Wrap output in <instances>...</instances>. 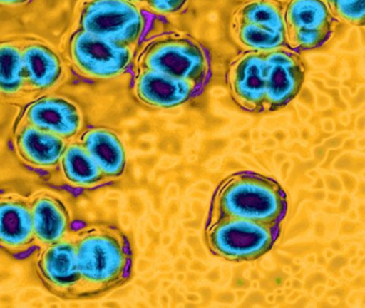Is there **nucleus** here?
<instances>
[{
	"label": "nucleus",
	"mask_w": 365,
	"mask_h": 308,
	"mask_svg": "<svg viewBox=\"0 0 365 308\" xmlns=\"http://www.w3.org/2000/svg\"><path fill=\"white\" fill-rule=\"evenodd\" d=\"M81 297H93L118 288L131 277L133 250L129 237L117 227L93 225L72 231Z\"/></svg>",
	"instance_id": "nucleus-1"
},
{
	"label": "nucleus",
	"mask_w": 365,
	"mask_h": 308,
	"mask_svg": "<svg viewBox=\"0 0 365 308\" xmlns=\"http://www.w3.org/2000/svg\"><path fill=\"white\" fill-rule=\"evenodd\" d=\"M287 195L279 182L252 171H239L223 180L213 195L207 224L221 218L260 222H283Z\"/></svg>",
	"instance_id": "nucleus-2"
},
{
	"label": "nucleus",
	"mask_w": 365,
	"mask_h": 308,
	"mask_svg": "<svg viewBox=\"0 0 365 308\" xmlns=\"http://www.w3.org/2000/svg\"><path fill=\"white\" fill-rule=\"evenodd\" d=\"M282 222H260L243 218H221L207 224L206 240L215 256L228 261L260 258L281 235Z\"/></svg>",
	"instance_id": "nucleus-3"
},
{
	"label": "nucleus",
	"mask_w": 365,
	"mask_h": 308,
	"mask_svg": "<svg viewBox=\"0 0 365 308\" xmlns=\"http://www.w3.org/2000/svg\"><path fill=\"white\" fill-rule=\"evenodd\" d=\"M138 68L157 71L202 88L209 76V58L200 43L185 34H168L149 42L138 58Z\"/></svg>",
	"instance_id": "nucleus-4"
},
{
	"label": "nucleus",
	"mask_w": 365,
	"mask_h": 308,
	"mask_svg": "<svg viewBox=\"0 0 365 308\" xmlns=\"http://www.w3.org/2000/svg\"><path fill=\"white\" fill-rule=\"evenodd\" d=\"M78 30L135 47L145 29L138 4L130 0H85L78 13Z\"/></svg>",
	"instance_id": "nucleus-5"
},
{
	"label": "nucleus",
	"mask_w": 365,
	"mask_h": 308,
	"mask_svg": "<svg viewBox=\"0 0 365 308\" xmlns=\"http://www.w3.org/2000/svg\"><path fill=\"white\" fill-rule=\"evenodd\" d=\"M135 47L119 44L83 30H76L69 42V58L74 68L89 78L112 79L127 71Z\"/></svg>",
	"instance_id": "nucleus-6"
},
{
	"label": "nucleus",
	"mask_w": 365,
	"mask_h": 308,
	"mask_svg": "<svg viewBox=\"0 0 365 308\" xmlns=\"http://www.w3.org/2000/svg\"><path fill=\"white\" fill-rule=\"evenodd\" d=\"M266 98L264 113H272L292 102L302 88L305 68L300 56L289 47L264 53Z\"/></svg>",
	"instance_id": "nucleus-7"
},
{
	"label": "nucleus",
	"mask_w": 365,
	"mask_h": 308,
	"mask_svg": "<svg viewBox=\"0 0 365 308\" xmlns=\"http://www.w3.org/2000/svg\"><path fill=\"white\" fill-rule=\"evenodd\" d=\"M38 275L55 294L66 299L81 297V274L78 271L72 233L51 245L44 246L36 262Z\"/></svg>",
	"instance_id": "nucleus-8"
},
{
	"label": "nucleus",
	"mask_w": 365,
	"mask_h": 308,
	"mask_svg": "<svg viewBox=\"0 0 365 308\" xmlns=\"http://www.w3.org/2000/svg\"><path fill=\"white\" fill-rule=\"evenodd\" d=\"M227 83L235 102L250 113H264L266 56L243 51L230 63Z\"/></svg>",
	"instance_id": "nucleus-9"
},
{
	"label": "nucleus",
	"mask_w": 365,
	"mask_h": 308,
	"mask_svg": "<svg viewBox=\"0 0 365 308\" xmlns=\"http://www.w3.org/2000/svg\"><path fill=\"white\" fill-rule=\"evenodd\" d=\"M21 121L67 141L74 140L83 128L82 111L78 105L57 96H43L31 103Z\"/></svg>",
	"instance_id": "nucleus-10"
},
{
	"label": "nucleus",
	"mask_w": 365,
	"mask_h": 308,
	"mask_svg": "<svg viewBox=\"0 0 365 308\" xmlns=\"http://www.w3.org/2000/svg\"><path fill=\"white\" fill-rule=\"evenodd\" d=\"M37 245L29 198L0 196V246L11 254L22 255Z\"/></svg>",
	"instance_id": "nucleus-11"
},
{
	"label": "nucleus",
	"mask_w": 365,
	"mask_h": 308,
	"mask_svg": "<svg viewBox=\"0 0 365 308\" xmlns=\"http://www.w3.org/2000/svg\"><path fill=\"white\" fill-rule=\"evenodd\" d=\"M21 44L27 93H46L57 87L66 71L59 53L41 41H24Z\"/></svg>",
	"instance_id": "nucleus-12"
},
{
	"label": "nucleus",
	"mask_w": 365,
	"mask_h": 308,
	"mask_svg": "<svg viewBox=\"0 0 365 308\" xmlns=\"http://www.w3.org/2000/svg\"><path fill=\"white\" fill-rule=\"evenodd\" d=\"M200 89L192 81L146 68H138L134 83V92L138 100L158 108H170L183 104Z\"/></svg>",
	"instance_id": "nucleus-13"
},
{
	"label": "nucleus",
	"mask_w": 365,
	"mask_h": 308,
	"mask_svg": "<svg viewBox=\"0 0 365 308\" xmlns=\"http://www.w3.org/2000/svg\"><path fill=\"white\" fill-rule=\"evenodd\" d=\"M34 233L38 245H51L71 235L72 218L67 203L51 192H39L29 198Z\"/></svg>",
	"instance_id": "nucleus-14"
},
{
	"label": "nucleus",
	"mask_w": 365,
	"mask_h": 308,
	"mask_svg": "<svg viewBox=\"0 0 365 308\" xmlns=\"http://www.w3.org/2000/svg\"><path fill=\"white\" fill-rule=\"evenodd\" d=\"M68 143L57 135L22 121L14 135L19 156L27 164L38 168L58 166Z\"/></svg>",
	"instance_id": "nucleus-15"
},
{
	"label": "nucleus",
	"mask_w": 365,
	"mask_h": 308,
	"mask_svg": "<svg viewBox=\"0 0 365 308\" xmlns=\"http://www.w3.org/2000/svg\"><path fill=\"white\" fill-rule=\"evenodd\" d=\"M78 141L110 181L120 179L125 175L127 154L120 136L115 130L91 128L82 134Z\"/></svg>",
	"instance_id": "nucleus-16"
},
{
	"label": "nucleus",
	"mask_w": 365,
	"mask_h": 308,
	"mask_svg": "<svg viewBox=\"0 0 365 308\" xmlns=\"http://www.w3.org/2000/svg\"><path fill=\"white\" fill-rule=\"evenodd\" d=\"M59 167L63 179L78 188H97L110 182L78 140L68 143Z\"/></svg>",
	"instance_id": "nucleus-17"
},
{
	"label": "nucleus",
	"mask_w": 365,
	"mask_h": 308,
	"mask_svg": "<svg viewBox=\"0 0 365 308\" xmlns=\"http://www.w3.org/2000/svg\"><path fill=\"white\" fill-rule=\"evenodd\" d=\"M335 17L324 0H289L285 6L287 30H333Z\"/></svg>",
	"instance_id": "nucleus-18"
},
{
	"label": "nucleus",
	"mask_w": 365,
	"mask_h": 308,
	"mask_svg": "<svg viewBox=\"0 0 365 308\" xmlns=\"http://www.w3.org/2000/svg\"><path fill=\"white\" fill-rule=\"evenodd\" d=\"M27 94L21 42L0 43V96L14 100Z\"/></svg>",
	"instance_id": "nucleus-19"
},
{
	"label": "nucleus",
	"mask_w": 365,
	"mask_h": 308,
	"mask_svg": "<svg viewBox=\"0 0 365 308\" xmlns=\"http://www.w3.org/2000/svg\"><path fill=\"white\" fill-rule=\"evenodd\" d=\"M232 34L237 44L245 51L267 53L288 47L286 34L254 24L232 21Z\"/></svg>",
	"instance_id": "nucleus-20"
},
{
	"label": "nucleus",
	"mask_w": 365,
	"mask_h": 308,
	"mask_svg": "<svg viewBox=\"0 0 365 308\" xmlns=\"http://www.w3.org/2000/svg\"><path fill=\"white\" fill-rule=\"evenodd\" d=\"M232 21L254 24L286 34L285 6L279 0H249L237 9Z\"/></svg>",
	"instance_id": "nucleus-21"
},
{
	"label": "nucleus",
	"mask_w": 365,
	"mask_h": 308,
	"mask_svg": "<svg viewBox=\"0 0 365 308\" xmlns=\"http://www.w3.org/2000/svg\"><path fill=\"white\" fill-rule=\"evenodd\" d=\"M333 34V30H287L286 38L289 48L309 51L326 44Z\"/></svg>",
	"instance_id": "nucleus-22"
},
{
	"label": "nucleus",
	"mask_w": 365,
	"mask_h": 308,
	"mask_svg": "<svg viewBox=\"0 0 365 308\" xmlns=\"http://www.w3.org/2000/svg\"><path fill=\"white\" fill-rule=\"evenodd\" d=\"M329 9L335 19L344 23L364 25L365 0H336Z\"/></svg>",
	"instance_id": "nucleus-23"
},
{
	"label": "nucleus",
	"mask_w": 365,
	"mask_h": 308,
	"mask_svg": "<svg viewBox=\"0 0 365 308\" xmlns=\"http://www.w3.org/2000/svg\"><path fill=\"white\" fill-rule=\"evenodd\" d=\"M189 0H146L140 9L159 15H174L182 11Z\"/></svg>",
	"instance_id": "nucleus-24"
},
{
	"label": "nucleus",
	"mask_w": 365,
	"mask_h": 308,
	"mask_svg": "<svg viewBox=\"0 0 365 308\" xmlns=\"http://www.w3.org/2000/svg\"><path fill=\"white\" fill-rule=\"evenodd\" d=\"M29 1V0H0V6H18Z\"/></svg>",
	"instance_id": "nucleus-25"
},
{
	"label": "nucleus",
	"mask_w": 365,
	"mask_h": 308,
	"mask_svg": "<svg viewBox=\"0 0 365 308\" xmlns=\"http://www.w3.org/2000/svg\"><path fill=\"white\" fill-rule=\"evenodd\" d=\"M130 1L133 2V4H138V6H142L143 4H144L146 0H130Z\"/></svg>",
	"instance_id": "nucleus-26"
},
{
	"label": "nucleus",
	"mask_w": 365,
	"mask_h": 308,
	"mask_svg": "<svg viewBox=\"0 0 365 308\" xmlns=\"http://www.w3.org/2000/svg\"><path fill=\"white\" fill-rule=\"evenodd\" d=\"M324 2H326L327 6H330L331 4H334L336 0H324Z\"/></svg>",
	"instance_id": "nucleus-27"
}]
</instances>
